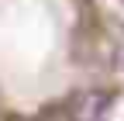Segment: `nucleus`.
<instances>
[{"label": "nucleus", "instance_id": "nucleus-1", "mask_svg": "<svg viewBox=\"0 0 124 121\" xmlns=\"http://www.w3.org/2000/svg\"><path fill=\"white\" fill-rule=\"evenodd\" d=\"M121 100V0H0V118H103Z\"/></svg>", "mask_w": 124, "mask_h": 121}, {"label": "nucleus", "instance_id": "nucleus-2", "mask_svg": "<svg viewBox=\"0 0 124 121\" xmlns=\"http://www.w3.org/2000/svg\"><path fill=\"white\" fill-rule=\"evenodd\" d=\"M121 4H124V0H121Z\"/></svg>", "mask_w": 124, "mask_h": 121}]
</instances>
